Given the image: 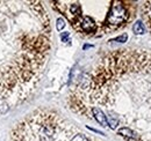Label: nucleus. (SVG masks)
Listing matches in <instances>:
<instances>
[{
  "label": "nucleus",
  "mask_w": 151,
  "mask_h": 141,
  "mask_svg": "<svg viewBox=\"0 0 151 141\" xmlns=\"http://www.w3.org/2000/svg\"><path fill=\"white\" fill-rule=\"evenodd\" d=\"M150 11H151V6H150Z\"/></svg>",
  "instance_id": "nucleus-6"
},
{
  "label": "nucleus",
  "mask_w": 151,
  "mask_h": 141,
  "mask_svg": "<svg viewBox=\"0 0 151 141\" xmlns=\"http://www.w3.org/2000/svg\"><path fill=\"white\" fill-rule=\"evenodd\" d=\"M132 31L135 32L136 35H143L145 32V29H144V26L141 21H137L135 24L132 26Z\"/></svg>",
  "instance_id": "nucleus-2"
},
{
  "label": "nucleus",
  "mask_w": 151,
  "mask_h": 141,
  "mask_svg": "<svg viewBox=\"0 0 151 141\" xmlns=\"http://www.w3.org/2000/svg\"><path fill=\"white\" fill-rule=\"evenodd\" d=\"M69 36H70V34H69V32H63V34L61 35V38H62L63 42H68Z\"/></svg>",
  "instance_id": "nucleus-5"
},
{
  "label": "nucleus",
  "mask_w": 151,
  "mask_h": 141,
  "mask_svg": "<svg viewBox=\"0 0 151 141\" xmlns=\"http://www.w3.org/2000/svg\"><path fill=\"white\" fill-rule=\"evenodd\" d=\"M56 27H57V30H58V31H61V30L65 27V22H64V20L62 19V17H58V19H57V24H56Z\"/></svg>",
  "instance_id": "nucleus-3"
},
{
  "label": "nucleus",
  "mask_w": 151,
  "mask_h": 141,
  "mask_svg": "<svg viewBox=\"0 0 151 141\" xmlns=\"http://www.w3.org/2000/svg\"><path fill=\"white\" fill-rule=\"evenodd\" d=\"M127 38H128V35H127V34H123L122 36L114 38V40H113V42H121V43H123V42H126V41H127Z\"/></svg>",
  "instance_id": "nucleus-4"
},
{
  "label": "nucleus",
  "mask_w": 151,
  "mask_h": 141,
  "mask_svg": "<svg viewBox=\"0 0 151 141\" xmlns=\"http://www.w3.org/2000/svg\"><path fill=\"white\" fill-rule=\"evenodd\" d=\"M41 1H0V113L25 102L41 81L51 47Z\"/></svg>",
  "instance_id": "nucleus-1"
}]
</instances>
